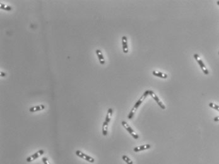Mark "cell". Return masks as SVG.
Returning <instances> with one entry per match:
<instances>
[{"instance_id":"cell-18","label":"cell","mask_w":219,"mask_h":164,"mask_svg":"<svg viewBox=\"0 0 219 164\" xmlns=\"http://www.w3.org/2000/svg\"><path fill=\"white\" fill-rule=\"evenodd\" d=\"M214 121H219V116L218 117H216L214 118Z\"/></svg>"},{"instance_id":"cell-11","label":"cell","mask_w":219,"mask_h":164,"mask_svg":"<svg viewBox=\"0 0 219 164\" xmlns=\"http://www.w3.org/2000/svg\"><path fill=\"white\" fill-rule=\"evenodd\" d=\"M113 110L112 108H109V109H108L107 113V116L106 117H105V122H107V123L109 124V122H110L111 118V116L112 115H113Z\"/></svg>"},{"instance_id":"cell-4","label":"cell","mask_w":219,"mask_h":164,"mask_svg":"<svg viewBox=\"0 0 219 164\" xmlns=\"http://www.w3.org/2000/svg\"><path fill=\"white\" fill-rule=\"evenodd\" d=\"M194 58H195L196 60L197 61V62H198V63L199 64V65L200 66L201 68V70H203V71L204 73L205 74V75H208V71L207 68H206V66H205V64L203 63V62L202 61V60L201 59V58H199V56H198V54H194Z\"/></svg>"},{"instance_id":"cell-9","label":"cell","mask_w":219,"mask_h":164,"mask_svg":"<svg viewBox=\"0 0 219 164\" xmlns=\"http://www.w3.org/2000/svg\"><path fill=\"white\" fill-rule=\"evenodd\" d=\"M96 54H97V57H98L100 63L101 64H105V59H104V56H103V54L102 53V51H101L100 49H97V50H96Z\"/></svg>"},{"instance_id":"cell-16","label":"cell","mask_w":219,"mask_h":164,"mask_svg":"<svg viewBox=\"0 0 219 164\" xmlns=\"http://www.w3.org/2000/svg\"><path fill=\"white\" fill-rule=\"evenodd\" d=\"M209 106H210L211 108H212V109H215V110L219 111V106L218 105H216L215 104H213V103L212 102H210V104H209Z\"/></svg>"},{"instance_id":"cell-12","label":"cell","mask_w":219,"mask_h":164,"mask_svg":"<svg viewBox=\"0 0 219 164\" xmlns=\"http://www.w3.org/2000/svg\"><path fill=\"white\" fill-rule=\"evenodd\" d=\"M152 74L155 76H158V77H160L161 78H167V75L165 73H163L162 72H159V71H154L152 72Z\"/></svg>"},{"instance_id":"cell-21","label":"cell","mask_w":219,"mask_h":164,"mask_svg":"<svg viewBox=\"0 0 219 164\" xmlns=\"http://www.w3.org/2000/svg\"><path fill=\"white\" fill-rule=\"evenodd\" d=\"M218 54H219V53H218Z\"/></svg>"},{"instance_id":"cell-7","label":"cell","mask_w":219,"mask_h":164,"mask_svg":"<svg viewBox=\"0 0 219 164\" xmlns=\"http://www.w3.org/2000/svg\"><path fill=\"white\" fill-rule=\"evenodd\" d=\"M150 148H151V146L150 145V144H143V145H142V146H140L135 147V148L133 149V151H135V152H138V151H143V150H148V149H150Z\"/></svg>"},{"instance_id":"cell-20","label":"cell","mask_w":219,"mask_h":164,"mask_svg":"<svg viewBox=\"0 0 219 164\" xmlns=\"http://www.w3.org/2000/svg\"><path fill=\"white\" fill-rule=\"evenodd\" d=\"M216 3H217V5H219V1H218L217 2H216Z\"/></svg>"},{"instance_id":"cell-13","label":"cell","mask_w":219,"mask_h":164,"mask_svg":"<svg viewBox=\"0 0 219 164\" xmlns=\"http://www.w3.org/2000/svg\"><path fill=\"white\" fill-rule=\"evenodd\" d=\"M108 125H109V124L107 123V122H105V121H104V122H103V125H102V134H103V135H104V136H106L107 134Z\"/></svg>"},{"instance_id":"cell-5","label":"cell","mask_w":219,"mask_h":164,"mask_svg":"<svg viewBox=\"0 0 219 164\" xmlns=\"http://www.w3.org/2000/svg\"><path fill=\"white\" fill-rule=\"evenodd\" d=\"M44 153V151L43 150H39L38 151H37V152H36L35 153H34L32 155H31V156L27 158L26 161H27V162H31V161H32L33 160H36V159L38 158L39 157L42 156Z\"/></svg>"},{"instance_id":"cell-3","label":"cell","mask_w":219,"mask_h":164,"mask_svg":"<svg viewBox=\"0 0 219 164\" xmlns=\"http://www.w3.org/2000/svg\"><path fill=\"white\" fill-rule=\"evenodd\" d=\"M121 123H122L123 126V127H125V129H126V131H127L128 132V133H130V134H131V135L134 138H135V139H137L139 138V136H138V134H137V133H136L135 132L133 131V129L131 128V127H130V125H129L127 123V122H125V121H122V122H121Z\"/></svg>"},{"instance_id":"cell-10","label":"cell","mask_w":219,"mask_h":164,"mask_svg":"<svg viewBox=\"0 0 219 164\" xmlns=\"http://www.w3.org/2000/svg\"><path fill=\"white\" fill-rule=\"evenodd\" d=\"M45 109V106L44 105H39L37 106L32 107L29 109V111L30 112H35L40 111V110H42Z\"/></svg>"},{"instance_id":"cell-2","label":"cell","mask_w":219,"mask_h":164,"mask_svg":"<svg viewBox=\"0 0 219 164\" xmlns=\"http://www.w3.org/2000/svg\"><path fill=\"white\" fill-rule=\"evenodd\" d=\"M76 156H78V157L81 158V159H83L85 161H88L90 163H94L95 162V159L91 157L89 155H87V154L84 153L83 152H82L80 150H76V152H75Z\"/></svg>"},{"instance_id":"cell-17","label":"cell","mask_w":219,"mask_h":164,"mask_svg":"<svg viewBox=\"0 0 219 164\" xmlns=\"http://www.w3.org/2000/svg\"><path fill=\"white\" fill-rule=\"evenodd\" d=\"M42 162L44 163V164H51L49 163V161L48 159H47L46 157L42 158Z\"/></svg>"},{"instance_id":"cell-6","label":"cell","mask_w":219,"mask_h":164,"mask_svg":"<svg viewBox=\"0 0 219 164\" xmlns=\"http://www.w3.org/2000/svg\"><path fill=\"white\" fill-rule=\"evenodd\" d=\"M149 95H150L151 96H152V97L153 98H154V100H155V101L157 102V104L158 105H159V106L160 107H161V109H165V105H164V104H163L162 102L161 101H160V98H159V97H157V95L156 94H155V93H154V92H153V91H152V90H149Z\"/></svg>"},{"instance_id":"cell-19","label":"cell","mask_w":219,"mask_h":164,"mask_svg":"<svg viewBox=\"0 0 219 164\" xmlns=\"http://www.w3.org/2000/svg\"><path fill=\"white\" fill-rule=\"evenodd\" d=\"M6 75V74L4 72H1V76H5Z\"/></svg>"},{"instance_id":"cell-1","label":"cell","mask_w":219,"mask_h":164,"mask_svg":"<svg viewBox=\"0 0 219 164\" xmlns=\"http://www.w3.org/2000/svg\"><path fill=\"white\" fill-rule=\"evenodd\" d=\"M149 95V90H147V91H146L145 92H144V93L142 95V96L140 97V98L139 100H138V101L137 102V103L135 104L134 107H133L132 110H131V112H130V114H128V118L129 119H131L133 117L134 115H135V114L137 110L138 109V107H140V105L142 104V103L143 102V101L144 100V99L147 97V95Z\"/></svg>"},{"instance_id":"cell-8","label":"cell","mask_w":219,"mask_h":164,"mask_svg":"<svg viewBox=\"0 0 219 164\" xmlns=\"http://www.w3.org/2000/svg\"><path fill=\"white\" fill-rule=\"evenodd\" d=\"M122 44H123V53L126 54L128 53V47L127 38L126 36H123L122 37Z\"/></svg>"},{"instance_id":"cell-15","label":"cell","mask_w":219,"mask_h":164,"mask_svg":"<svg viewBox=\"0 0 219 164\" xmlns=\"http://www.w3.org/2000/svg\"><path fill=\"white\" fill-rule=\"evenodd\" d=\"M122 158L127 164H133V162L132 160H131L128 156H126V155H123V156H122Z\"/></svg>"},{"instance_id":"cell-14","label":"cell","mask_w":219,"mask_h":164,"mask_svg":"<svg viewBox=\"0 0 219 164\" xmlns=\"http://www.w3.org/2000/svg\"><path fill=\"white\" fill-rule=\"evenodd\" d=\"M0 8L6 11H10L12 9V7H10V6H8L5 4H2V3H0Z\"/></svg>"}]
</instances>
